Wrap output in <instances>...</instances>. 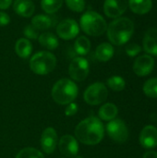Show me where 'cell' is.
Segmentation results:
<instances>
[{"label":"cell","instance_id":"obj_16","mask_svg":"<svg viewBox=\"0 0 157 158\" xmlns=\"http://www.w3.org/2000/svg\"><path fill=\"white\" fill-rule=\"evenodd\" d=\"M13 9L19 16L30 18L34 13L35 6L31 0H15Z\"/></svg>","mask_w":157,"mask_h":158},{"label":"cell","instance_id":"obj_11","mask_svg":"<svg viewBox=\"0 0 157 158\" xmlns=\"http://www.w3.org/2000/svg\"><path fill=\"white\" fill-rule=\"evenodd\" d=\"M128 6V0H105L104 12L110 19H118L125 13Z\"/></svg>","mask_w":157,"mask_h":158},{"label":"cell","instance_id":"obj_9","mask_svg":"<svg viewBox=\"0 0 157 158\" xmlns=\"http://www.w3.org/2000/svg\"><path fill=\"white\" fill-rule=\"evenodd\" d=\"M80 32V26L76 20L72 19H63L56 26L57 36L63 40H72L78 36Z\"/></svg>","mask_w":157,"mask_h":158},{"label":"cell","instance_id":"obj_25","mask_svg":"<svg viewBox=\"0 0 157 158\" xmlns=\"http://www.w3.org/2000/svg\"><path fill=\"white\" fill-rule=\"evenodd\" d=\"M106 82L108 87L115 92H121L126 87V81L120 76H112L107 80Z\"/></svg>","mask_w":157,"mask_h":158},{"label":"cell","instance_id":"obj_33","mask_svg":"<svg viewBox=\"0 0 157 158\" xmlns=\"http://www.w3.org/2000/svg\"><path fill=\"white\" fill-rule=\"evenodd\" d=\"M13 0H0V9H7L11 4H12Z\"/></svg>","mask_w":157,"mask_h":158},{"label":"cell","instance_id":"obj_3","mask_svg":"<svg viewBox=\"0 0 157 158\" xmlns=\"http://www.w3.org/2000/svg\"><path fill=\"white\" fill-rule=\"evenodd\" d=\"M79 93L77 84L69 79H61L57 81L52 88V97L54 101L61 106L72 103Z\"/></svg>","mask_w":157,"mask_h":158},{"label":"cell","instance_id":"obj_29","mask_svg":"<svg viewBox=\"0 0 157 158\" xmlns=\"http://www.w3.org/2000/svg\"><path fill=\"white\" fill-rule=\"evenodd\" d=\"M24 32V35L28 38V39H38L39 37V31L36 30L31 24L30 25H27L23 31Z\"/></svg>","mask_w":157,"mask_h":158},{"label":"cell","instance_id":"obj_20","mask_svg":"<svg viewBox=\"0 0 157 158\" xmlns=\"http://www.w3.org/2000/svg\"><path fill=\"white\" fill-rule=\"evenodd\" d=\"M118 112V109L116 105L112 103H107L103 105L99 111H98V116L100 119L105 120V121H110L115 119Z\"/></svg>","mask_w":157,"mask_h":158},{"label":"cell","instance_id":"obj_30","mask_svg":"<svg viewBox=\"0 0 157 158\" xmlns=\"http://www.w3.org/2000/svg\"><path fill=\"white\" fill-rule=\"evenodd\" d=\"M142 51V47L135 44V43H132V44H129L126 47V53L129 56H136L138 54H140Z\"/></svg>","mask_w":157,"mask_h":158},{"label":"cell","instance_id":"obj_27","mask_svg":"<svg viewBox=\"0 0 157 158\" xmlns=\"http://www.w3.org/2000/svg\"><path fill=\"white\" fill-rule=\"evenodd\" d=\"M16 158H44V156L39 150L32 147H26L17 154Z\"/></svg>","mask_w":157,"mask_h":158},{"label":"cell","instance_id":"obj_23","mask_svg":"<svg viewBox=\"0 0 157 158\" xmlns=\"http://www.w3.org/2000/svg\"><path fill=\"white\" fill-rule=\"evenodd\" d=\"M76 53L81 56H86L91 50V42L86 36H79L74 43Z\"/></svg>","mask_w":157,"mask_h":158},{"label":"cell","instance_id":"obj_21","mask_svg":"<svg viewBox=\"0 0 157 158\" xmlns=\"http://www.w3.org/2000/svg\"><path fill=\"white\" fill-rule=\"evenodd\" d=\"M39 43L42 46L45 47L48 50H54L57 48L59 43L57 37L52 32H43L38 37Z\"/></svg>","mask_w":157,"mask_h":158},{"label":"cell","instance_id":"obj_31","mask_svg":"<svg viewBox=\"0 0 157 158\" xmlns=\"http://www.w3.org/2000/svg\"><path fill=\"white\" fill-rule=\"evenodd\" d=\"M68 106L65 109V114L67 117H71L77 114L78 112V105L76 103H69L68 105H67Z\"/></svg>","mask_w":157,"mask_h":158},{"label":"cell","instance_id":"obj_7","mask_svg":"<svg viewBox=\"0 0 157 158\" xmlns=\"http://www.w3.org/2000/svg\"><path fill=\"white\" fill-rule=\"evenodd\" d=\"M90 72L89 62L86 58L82 56H77L72 59L69 64L68 73L70 78L76 81H84Z\"/></svg>","mask_w":157,"mask_h":158},{"label":"cell","instance_id":"obj_12","mask_svg":"<svg viewBox=\"0 0 157 158\" xmlns=\"http://www.w3.org/2000/svg\"><path fill=\"white\" fill-rule=\"evenodd\" d=\"M155 67V60L150 55H143L138 56L133 64V71L140 77L149 75Z\"/></svg>","mask_w":157,"mask_h":158},{"label":"cell","instance_id":"obj_2","mask_svg":"<svg viewBox=\"0 0 157 158\" xmlns=\"http://www.w3.org/2000/svg\"><path fill=\"white\" fill-rule=\"evenodd\" d=\"M106 31L111 44L123 45L131 38L134 32V23L129 18L119 17L108 25Z\"/></svg>","mask_w":157,"mask_h":158},{"label":"cell","instance_id":"obj_5","mask_svg":"<svg viewBox=\"0 0 157 158\" xmlns=\"http://www.w3.org/2000/svg\"><path fill=\"white\" fill-rule=\"evenodd\" d=\"M56 66V56L46 51L36 53L30 60L31 70L37 75H47L55 69Z\"/></svg>","mask_w":157,"mask_h":158},{"label":"cell","instance_id":"obj_13","mask_svg":"<svg viewBox=\"0 0 157 158\" xmlns=\"http://www.w3.org/2000/svg\"><path fill=\"white\" fill-rule=\"evenodd\" d=\"M58 143L57 133L56 130L52 127L46 128L41 136V146L45 154H52L56 148Z\"/></svg>","mask_w":157,"mask_h":158},{"label":"cell","instance_id":"obj_19","mask_svg":"<svg viewBox=\"0 0 157 158\" xmlns=\"http://www.w3.org/2000/svg\"><path fill=\"white\" fill-rule=\"evenodd\" d=\"M15 52L20 58H28L32 52V45L26 38H20L15 44Z\"/></svg>","mask_w":157,"mask_h":158},{"label":"cell","instance_id":"obj_14","mask_svg":"<svg viewBox=\"0 0 157 158\" xmlns=\"http://www.w3.org/2000/svg\"><path fill=\"white\" fill-rule=\"evenodd\" d=\"M140 143L143 147L152 149L157 146V129L154 126H146L140 135Z\"/></svg>","mask_w":157,"mask_h":158},{"label":"cell","instance_id":"obj_34","mask_svg":"<svg viewBox=\"0 0 157 158\" xmlns=\"http://www.w3.org/2000/svg\"><path fill=\"white\" fill-rule=\"evenodd\" d=\"M143 158H157V152L148 151L143 155Z\"/></svg>","mask_w":157,"mask_h":158},{"label":"cell","instance_id":"obj_28","mask_svg":"<svg viewBox=\"0 0 157 158\" xmlns=\"http://www.w3.org/2000/svg\"><path fill=\"white\" fill-rule=\"evenodd\" d=\"M68 7L74 12H82L85 8V0H65Z\"/></svg>","mask_w":157,"mask_h":158},{"label":"cell","instance_id":"obj_6","mask_svg":"<svg viewBox=\"0 0 157 158\" xmlns=\"http://www.w3.org/2000/svg\"><path fill=\"white\" fill-rule=\"evenodd\" d=\"M108 96L106 86L102 82H95L90 85L84 92V101L91 106H97L104 103Z\"/></svg>","mask_w":157,"mask_h":158},{"label":"cell","instance_id":"obj_17","mask_svg":"<svg viewBox=\"0 0 157 158\" xmlns=\"http://www.w3.org/2000/svg\"><path fill=\"white\" fill-rule=\"evenodd\" d=\"M131 11L138 15H144L150 12L153 7L152 0H128Z\"/></svg>","mask_w":157,"mask_h":158},{"label":"cell","instance_id":"obj_24","mask_svg":"<svg viewBox=\"0 0 157 158\" xmlns=\"http://www.w3.org/2000/svg\"><path fill=\"white\" fill-rule=\"evenodd\" d=\"M63 0H41V6L47 14L56 13L62 6Z\"/></svg>","mask_w":157,"mask_h":158},{"label":"cell","instance_id":"obj_8","mask_svg":"<svg viewBox=\"0 0 157 158\" xmlns=\"http://www.w3.org/2000/svg\"><path fill=\"white\" fill-rule=\"evenodd\" d=\"M108 136L116 143H123L129 138V130L125 122L121 119H113L106 125Z\"/></svg>","mask_w":157,"mask_h":158},{"label":"cell","instance_id":"obj_22","mask_svg":"<svg viewBox=\"0 0 157 158\" xmlns=\"http://www.w3.org/2000/svg\"><path fill=\"white\" fill-rule=\"evenodd\" d=\"M31 25L38 31H44L54 25L52 18L46 15H36L31 19Z\"/></svg>","mask_w":157,"mask_h":158},{"label":"cell","instance_id":"obj_1","mask_svg":"<svg viewBox=\"0 0 157 158\" xmlns=\"http://www.w3.org/2000/svg\"><path fill=\"white\" fill-rule=\"evenodd\" d=\"M105 128L101 119L89 117L81 121L75 129L76 139L85 145H96L104 138Z\"/></svg>","mask_w":157,"mask_h":158},{"label":"cell","instance_id":"obj_15","mask_svg":"<svg viewBox=\"0 0 157 158\" xmlns=\"http://www.w3.org/2000/svg\"><path fill=\"white\" fill-rule=\"evenodd\" d=\"M143 49L149 55L157 56V29L150 28L146 31L143 40Z\"/></svg>","mask_w":157,"mask_h":158},{"label":"cell","instance_id":"obj_4","mask_svg":"<svg viewBox=\"0 0 157 158\" xmlns=\"http://www.w3.org/2000/svg\"><path fill=\"white\" fill-rule=\"evenodd\" d=\"M81 30L90 36H100L107 30L105 19L95 11L85 12L80 19Z\"/></svg>","mask_w":157,"mask_h":158},{"label":"cell","instance_id":"obj_32","mask_svg":"<svg viewBox=\"0 0 157 158\" xmlns=\"http://www.w3.org/2000/svg\"><path fill=\"white\" fill-rule=\"evenodd\" d=\"M10 22L9 16L3 11H0V26H6Z\"/></svg>","mask_w":157,"mask_h":158},{"label":"cell","instance_id":"obj_10","mask_svg":"<svg viewBox=\"0 0 157 158\" xmlns=\"http://www.w3.org/2000/svg\"><path fill=\"white\" fill-rule=\"evenodd\" d=\"M60 153L66 157H76L79 152V143L72 135H64L57 143Z\"/></svg>","mask_w":157,"mask_h":158},{"label":"cell","instance_id":"obj_18","mask_svg":"<svg viewBox=\"0 0 157 158\" xmlns=\"http://www.w3.org/2000/svg\"><path fill=\"white\" fill-rule=\"evenodd\" d=\"M114 56V47L109 43H102L96 47L95 56L99 61L106 62Z\"/></svg>","mask_w":157,"mask_h":158},{"label":"cell","instance_id":"obj_26","mask_svg":"<svg viewBox=\"0 0 157 158\" xmlns=\"http://www.w3.org/2000/svg\"><path fill=\"white\" fill-rule=\"evenodd\" d=\"M143 93L151 98H157V78L148 80L143 85Z\"/></svg>","mask_w":157,"mask_h":158}]
</instances>
